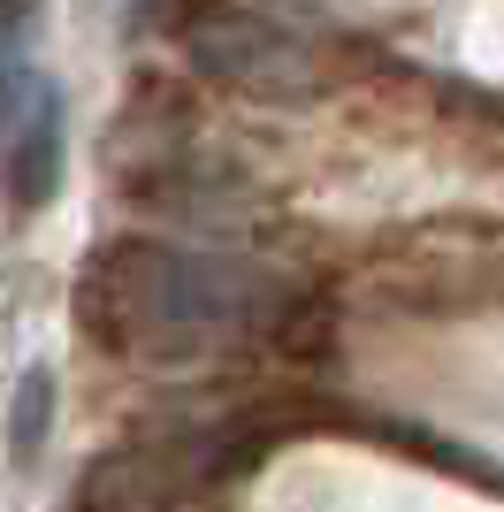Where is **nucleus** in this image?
Returning <instances> with one entry per match:
<instances>
[{
  "instance_id": "1",
  "label": "nucleus",
  "mask_w": 504,
  "mask_h": 512,
  "mask_svg": "<svg viewBox=\"0 0 504 512\" xmlns=\"http://www.w3.org/2000/svg\"><path fill=\"white\" fill-rule=\"evenodd\" d=\"M54 184H62V92L31 77V92L8 115V199L39 207Z\"/></svg>"
},
{
  "instance_id": "2",
  "label": "nucleus",
  "mask_w": 504,
  "mask_h": 512,
  "mask_svg": "<svg viewBox=\"0 0 504 512\" xmlns=\"http://www.w3.org/2000/svg\"><path fill=\"white\" fill-rule=\"evenodd\" d=\"M46 421H54V375L31 367V375L16 383V406H8V451H16V459H39Z\"/></svg>"
}]
</instances>
